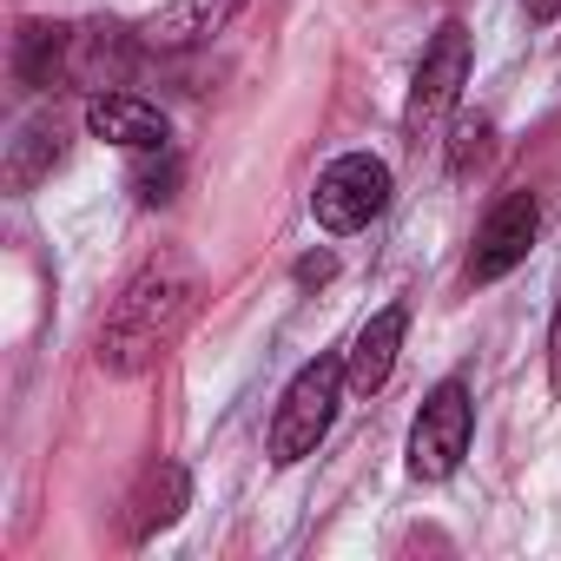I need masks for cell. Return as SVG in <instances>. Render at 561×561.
I'll return each instance as SVG.
<instances>
[{"instance_id": "obj_15", "label": "cell", "mask_w": 561, "mask_h": 561, "mask_svg": "<svg viewBox=\"0 0 561 561\" xmlns=\"http://www.w3.org/2000/svg\"><path fill=\"white\" fill-rule=\"evenodd\" d=\"M133 192H139V205H165V198L179 192V159H172V146H165V152H139Z\"/></svg>"}, {"instance_id": "obj_12", "label": "cell", "mask_w": 561, "mask_h": 561, "mask_svg": "<svg viewBox=\"0 0 561 561\" xmlns=\"http://www.w3.org/2000/svg\"><path fill=\"white\" fill-rule=\"evenodd\" d=\"M60 159H67V133H60V119H54V113L21 119V133H14V146H8V185H14V192H34Z\"/></svg>"}, {"instance_id": "obj_10", "label": "cell", "mask_w": 561, "mask_h": 561, "mask_svg": "<svg viewBox=\"0 0 561 561\" xmlns=\"http://www.w3.org/2000/svg\"><path fill=\"white\" fill-rule=\"evenodd\" d=\"M403 331H410V318H403V305H383L357 337H351V351H344V370H351V390L357 397H377L383 383H390V370H397V351H403Z\"/></svg>"}, {"instance_id": "obj_14", "label": "cell", "mask_w": 561, "mask_h": 561, "mask_svg": "<svg viewBox=\"0 0 561 561\" xmlns=\"http://www.w3.org/2000/svg\"><path fill=\"white\" fill-rule=\"evenodd\" d=\"M489 146H495V126H489L482 113H456V126H449V172L469 179V172L489 159Z\"/></svg>"}, {"instance_id": "obj_1", "label": "cell", "mask_w": 561, "mask_h": 561, "mask_svg": "<svg viewBox=\"0 0 561 561\" xmlns=\"http://www.w3.org/2000/svg\"><path fill=\"white\" fill-rule=\"evenodd\" d=\"M192 305H198V271H192V257H179V251L146 257V264L126 277V291L113 298L106 324H100L93 364H100L106 377H146V370L185 337Z\"/></svg>"}, {"instance_id": "obj_17", "label": "cell", "mask_w": 561, "mask_h": 561, "mask_svg": "<svg viewBox=\"0 0 561 561\" xmlns=\"http://www.w3.org/2000/svg\"><path fill=\"white\" fill-rule=\"evenodd\" d=\"M337 264H331V251H311V257H298V285H324Z\"/></svg>"}, {"instance_id": "obj_7", "label": "cell", "mask_w": 561, "mask_h": 561, "mask_svg": "<svg viewBox=\"0 0 561 561\" xmlns=\"http://www.w3.org/2000/svg\"><path fill=\"white\" fill-rule=\"evenodd\" d=\"M139 54H152L146 34H126L119 21H80L73 27V47H67V87H80L87 100L93 93H113L139 67Z\"/></svg>"}, {"instance_id": "obj_16", "label": "cell", "mask_w": 561, "mask_h": 561, "mask_svg": "<svg viewBox=\"0 0 561 561\" xmlns=\"http://www.w3.org/2000/svg\"><path fill=\"white\" fill-rule=\"evenodd\" d=\"M548 390L561 397V305H554V324H548Z\"/></svg>"}, {"instance_id": "obj_18", "label": "cell", "mask_w": 561, "mask_h": 561, "mask_svg": "<svg viewBox=\"0 0 561 561\" xmlns=\"http://www.w3.org/2000/svg\"><path fill=\"white\" fill-rule=\"evenodd\" d=\"M528 21H561V0H522Z\"/></svg>"}, {"instance_id": "obj_4", "label": "cell", "mask_w": 561, "mask_h": 561, "mask_svg": "<svg viewBox=\"0 0 561 561\" xmlns=\"http://www.w3.org/2000/svg\"><path fill=\"white\" fill-rule=\"evenodd\" d=\"M469 436H476V403H469V383L462 377H443L416 423H410V476L416 482H449L469 456Z\"/></svg>"}, {"instance_id": "obj_8", "label": "cell", "mask_w": 561, "mask_h": 561, "mask_svg": "<svg viewBox=\"0 0 561 561\" xmlns=\"http://www.w3.org/2000/svg\"><path fill=\"white\" fill-rule=\"evenodd\" d=\"M87 133L119 146V152H165L172 146V119L139 93H93L87 100Z\"/></svg>"}, {"instance_id": "obj_9", "label": "cell", "mask_w": 561, "mask_h": 561, "mask_svg": "<svg viewBox=\"0 0 561 561\" xmlns=\"http://www.w3.org/2000/svg\"><path fill=\"white\" fill-rule=\"evenodd\" d=\"M238 8L244 0H172V8H159L139 34H146L152 54H192V47H211L231 27Z\"/></svg>"}, {"instance_id": "obj_2", "label": "cell", "mask_w": 561, "mask_h": 561, "mask_svg": "<svg viewBox=\"0 0 561 561\" xmlns=\"http://www.w3.org/2000/svg\"><path fill=\"white\" fill-rule=\"evenodd\" d=\"M344 383H351V370H344L337 351H318V357L285 383V397H277V416H271V462H277V469L305 462V456L331 436Z\"/></svg>"}, {"instance_id": "obj_3", "label": "cell", "mask_w": 561, "mask_h": 561, "mask_svg": "<svg viewBox=\"0 0 561 561\" xmlns=\"http://www.w3.org/2000/svg\"><path fill=\"white\" fill-rule=\"evenodd\" d=\"M462 80H469V27H462V21H443V27H436V41H430V47H423V60H416L410 100H403V139H410V146L436 139V133L456 119Z\"/></svg>"}, {"instance_id": "obj_11", "label": "cell", "mask_w": 561, "mask_h": 561, "mask_svg": "<svg viewBox=\"0 0 561 561\" xmlns=\"http://www.w3.org/2000/svg\"><path fill=\"white\" fill-rule=\"evenodd\" d=\"M67 47H73V27H60V21H21V34H14V80L27 93L67 87Z\"/></svg>"}, {"instance_id": "obj_6", "label": "cell", "mask_w": 561, "mask_h": 561, "mask_svg": "<svg viewBox=\"0 0 561 561\" xmlns=\"http://www.w3.org/2000/svg\"><path fill=\"white\" fill-rule=\"evenodd\" d=\"M535 238H541V205H535V192H508V198L482 218V231H476V244H469V285H495V277H508L515 264H528Z\"/></svg>"}, {"instance_id": "obj_13", "label": "cell", "mask_w": 561, "mask_h": 561, "mask_svg": "<svg viewBox=\"0 0 561 561\" xmlns=\"http://www.w3.org/2000/svg\"><path fill=\"white\" fill-rule=\"evenodd\" d=\"M185 469L179 462H159L152 476H146V489H139V515H133V541H146V535H159V528H172L179 522V508H185Z\"/></svg>"}, {"instance_id": "obj_5", "label": "cell", "mask_w": 561, "mask_h": 561, "mask_svg": "<svg viewBox=\"0 0 561 561\" xmlns=\"http://www.w3.org/2000/svg\"><path fill=\"white\" fill-rule=\"evenodd\" d=\"M383 205H390V165H383L377 152H344V159H331V165L318 172V185H311V218H318L331 238L364 231L370 218H383Z\"/></svg>"}]
</instances>
